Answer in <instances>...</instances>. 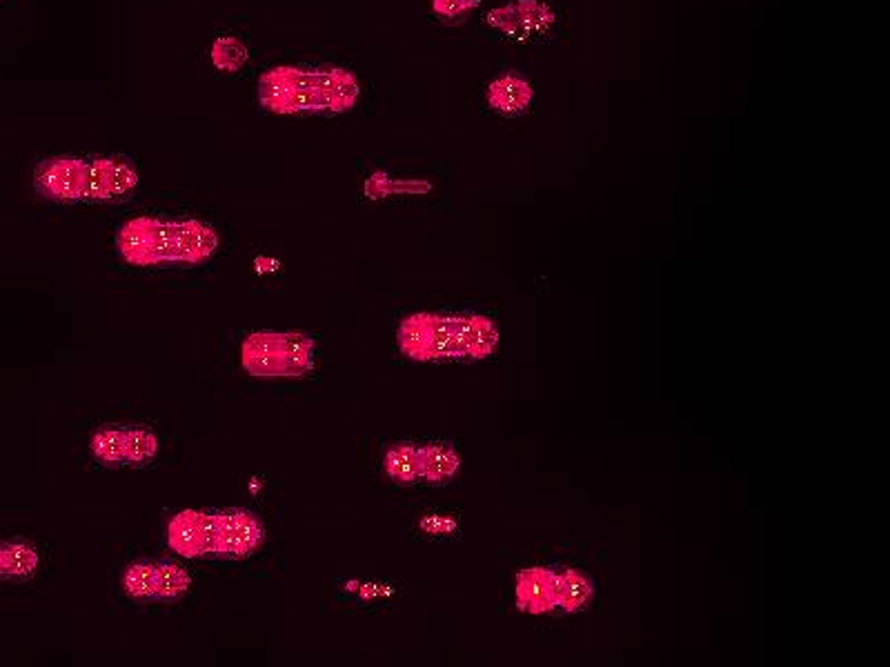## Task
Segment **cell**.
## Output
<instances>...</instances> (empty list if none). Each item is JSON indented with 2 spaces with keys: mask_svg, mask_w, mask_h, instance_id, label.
Wrapping results in <instances>:
<instances>
[{
  "mask_svg": "<svg viewBox=\"0 0 890 667\" xmlns=\"http://www.w3.org/2000/svg\"><path fill=\"white\" fill-rule=\"evenodd\" d=\"M557 23L559 14L548 0H508L483 14V25L503 41L517 45L548 41Z\"/></svg>",
  "mask_w": 890,
  "mask_h": 667,
  "instance_id": "obj_4",
  "label": "cell"
},
{
  "mask_svg": "<svg viewBox=\"0 0 890 667\" xmlns=\"http://www.w3.org/2000/svg\"><path fill=\"white\" fill-rule=\"evenodd\" d=\"M190 587L192 579L190 574L185 572V567L170 559L156 563V601L165 603L181 601L183 596L190 592Z\"/></svg>",
  "mask_w": 890,
  "mask_h": 667,
  "instance_id": "obj_18",
  "label": "cell"
},
{
  "mask_svg": "<svg viewBox=\"0 0 890 667\" xmlns=\"http://www.w3.org/2000/svg\"><path fill=\"white\" fill-rule=\"evenodd\" d=\"M141 183L136 167L132 165L130 158L125 156H112V194L116 198H127Z\"/></svg>",
  "mask_w": 890,
  "mask_h": 667,
  "instance_id": "obj_25",
  "label": "cell"
},
{
  "mask_svg": "<svg viewBox=\"0 0 890 667\" xmlns=\"http://www.w3.org/2000/svg\"><path fill=\"white\" fill-rule=\"evenodd\" d=\"M457 345L461 358H486L499 345V330L486 316H457Z\"/></svg>",
  "mask_w": 890,
  "mask_h": 667,
  "instance_id": "obj_11",
  "label": "cell"
},
{
  "mask_svg": "<svg viewBox=\"0 0 890 667\" xmlns=\"http://www.w3.org/2000/svg\"><path fill=\"white\" fill-rule=\"evenodd\" d=\"M83 201L87 203H110L112 194V156H89L85 158V187Z\"/></svg>",
  "mask_w": 890,
  "mask_h": 667,
  "instance_id": "obj_14",
  "label": "cell"
},
{
  "mask_svg": "<svg viewBox=\"0 0 890 667\" xmlns=\"http://www.w3.org/2000/svg\"><path fill=\"white\" fill-rule=\"evenodd\" d=\"M483 101L492 114L501 118H521L534 103V85L519 69H506L492 78L483 92Z\"/></svg>",
  "mask_w": 890,
  "mask_h": 667,
  "instance_id": "obj_7",
  "label": "cell"
},
{
  "mask_svg": "<svg viewBox=\"0 0 890 667\" xmlns=\"http://www.w3.org/2000/svg\"><path fill=\"white\" fill-rule=\"evenodd\" d=\"M7 579V543L0 541V581Z\"/></svg>",
  "mask_w": 890,
  "mask_h": 667,
  "instance_id": "obj_27",
  "label": "cell"
},
{
  "mask_svg": "<svg viewBox=\"0 0 890 667\" xmlns=\"http://www.w3.org/2000/svg\"><path fill=\"white\" fill-rule=\"evenodd\" d=\"M481 0H430L432 14L445 25H461L477 12Z\"/></svg>",
  "mask_w": 890,
  "mask_h": 667,
  "instance_id": "obj_24",
  "label": "cell"
},
{
  "mask_svg": "<svg viewBox=\"0 0 890 667\" xmlns=\"http://www.w3.org/2000/svg\"><path fill=\"white\" fill-rule=\"evenodd\" d=\"M592 594H595V587L586 579V576L575 572V570H566L563 574H559V585H557V607L566 612H579L592 601Z\"/></svg>",
  "mask_w": 890,
  "mask_h": 667,
  "instance_id": "obj_19",
  "label": "cell"
},
{
  "mask_svg": "<svg viewBox=\"0 0 890 667\" xmlns=\"http://www.w3.org/2000/svg\"><path fill=\"white\" fill-rule=\"evenodd\" d=\"M361 83L345 67L276 65L256 81L261 109L279 116H341L356 107Z\"/></svg>",
  "mask_w": 890,
  "mask_h": 667,
  "instance_id": "obj_1",
  "label": "cell"
},
{
  "mask_svg": "<svg viewBox=\"0 0 890 667\" xmlns=\"http://www.w3.org/2000/svg\"><path fill=\"white\" fill-rule=\"evenodd\" d=\"M123 587L134 601H156V563L134 561L125 570Z\"/></svg>",
  "mask_w": 890,
  "mask_h": 667,
  "instance_id": "obj_21",
  "label": "cell"
},
{
  "mask_svg": "<svg viewBox=\"0 0 890 667\" xmlns=\"http://www.w3.org/2000/svg\"><path fill=\"white\" fill-rule=\"evenodd\" d=\"M89 447H92L94 459L101 461L103 465L125 463V430H121V427H105V430L94 434Z\"/></svg>",
  "mask_w": 890,
  "mask_h": 667,
  "instance_id": "obj_22",
  "label": "cell"
},
{
  "mask_svg": "<svg viewBox=\"0 0 890 667\" xmlns=\"http://www.w3.org/2000/svg\"><path fill=\"white\" fill-rule=\"evenodd\" d=\"M559 574L548 567H528L517 576V601L521 610L546 614L557 607Z\"/></svg>",
  "mask_w": 890,
  "mask_h": 667,
  "instance_id": "obj_9",
  "label": "cell"
},
{
  "mask_svg": "<svg viewBox=\"0 0 890 667\" xmlns=\"http://www.w3.org/2000/svg\"><path fill=\"white\" fill-rule=\"evenodd\" d=\"M38 565H41V556L32 543L23 539L7 543V579L25 583L36 574Z\"/></svg>",
  "mask_w": 890,
  "mask_h": 667,
  "instance_id": "obj_20",
  "label": "cell"
},
{
  "mask_svg": "<svg viewBox=\"0 0 890 667\" xmlns=\"http://www.w3.org/2000/svg\"><path fill=\"white\" fill-rule=\"evenodd\" d=\"M158 438L145 427L125 430V461L132 465H147L156 459Z\"/></svg>",
  "mask_w": 890,
  "mask_h": 667,
  "instance_id": "obj_23",
  "label": "cell"
},
{
  "mask_svg": "<svg viewBox=\"0 0 890 667\" xmlns=\"http://www.w3.org/2000/svg\"><path fill=\"white\" fill-rule=\"evenodd\" d=\"M116 250L125 263L136 267L178 265L176 221L161 216H136L118 230Z\"/></svg>",
  "mask_w": 890,
  "mask_h": 667,
  "instance_id": "obj_3",
  "label": "cell"
},
{
  "mask_svg": "<svg viewBox=\"0 0 890 667\" xmlns=\"http://www.w3.org/2000/svg\"><path fill=\"white\" fill-rule=\"evenodd\" d=\"M247 58H250V49L243 43V38L223 34L216 36L210 47V61L216 72L221 74H236L239 69L245 67Z\"/></svg>",
  "mask_w": 890,
  "mask_h": 667,
  "instance_id": "obj_17",
  "label": "cell"
},
{
  "mask_svg": "<svg viewBox=\"0 0 890 667\" xmlns=\"http://www.w3.org/2000/svg\"><path fill=\"white\" fill-rule=\"evenodd\" d=\"M385 474L397 485H414L421 481V447L410 443L394 445L385 454Z\"/></svg>",
  "mask_w": 890,
  "mask_h": 667,
  "instance_id": "obj_13",
  "label": "cell"
},
{
  "mask_svg": "<svg viewBox=\"0 0 890 667\" xmlns=\"http://www.w3.org/2000/svg\"><path fill=\"white\" fill-rule=\"evenodd\" d=\"M314 338L259 332L241 347L243 370L252 376H305L314 370Z\"/></svg>",
  "mask_w": 890,
  "mask_h": 667,
  "instance_id": "obj_2",
  "label": "cell"
},
{
  "mask_svg": "<svg viewBox=\"0 0 890 667\" xmlns=\"http://www.w3.org/2000/svg\"><path fill=\"white\" fill-rule=\"evenodd\" d=\"M178 230V263L181 265H201L219 250V234L203 221L196 218H181L176 221Z\"/></svg>",
  "mask_w": 890,
  "mask_h": 667,
  "instance_id": "obj_10",
  "label": "cell"
},
{
  "mask_svg": "<svg viewBox=\"0 0 890 667\" xmlns=\"http://www.w3.org/2000/svg\"><path fill=\"white\" fill-rule=\"evenodd\" d=\"M452 358H459L457 316L430 314L428 361H452Z\"/></svg>",
  "mask_w": 890,
  "mask_h": 667,
  "instance_id": "obj_15",
  "label": "cell"
},
{
  "mask_svg": "<svg viewBox=\"0 0 890 667\" xmlns=\"http://www.w3.org/2000/svg\"><path fill=\"white\" fill-rule=\"evenodd\" d=\"M34 187L38 196L56 203L83 201L85 158L52 156L43 158L34 169Z\"/></svg>",
  "mask_w": 890,
  "mask_h": 667,
  "instance_id": "obj_5",
  "label": "cell"
},
{
  "mask_svg": "<svg viewBox=\"0 0 890 667\" xmlns=\"http://www.w3.org/2000/svg\"><path fill=\"white\" fill-rule=\"evenodd\" d=\"M401 352L414 361H428L430 350V314L408 316L399 327Z\"/></svg>",
  "mask_w": 890,
  "mask_h": 667,
  "instance_id": "obj_16",
  "label": "cell"
},
{
  "mask_svg": "<svg viewBox=\"0 0 890 667\" xmlns=\"http://www.w3.org/2000/svg\"><path fill=\"white\" fill-rule=\"evenodd\" d=\"M459 454L448 445H428L421 447V481L430 485H443L454 479L459 472Z\"/></svg>",
  "mask_w": 890,
  "mask_h": 667,
  "instance_id": "obj_12",
  "label": "cell"
},
{
  "mask_svg": "<svg viewBox=\"0 0 890 667\" xmlns=\"http://www.w3.org/2000/svg\"><path fill=\"white\" fill-rule=\"evenodd\" d=\"M421 530L428 532V534H450V532L457 530V523H454L452 519H448V516L430 514V516H425V519L421 521Z\"/></svg>",
  "mask_w": 890,
  "mask_h": 667,
  "instance_id": "obj_26",
  "label": "cell"
},
{
  "mask_svg": "<svg viewBox=\"0 0 890 667\" xmlns=\"http://www.w3.org/2000/svg\"><path fill=\"white\" fill-rule=\"evenodd\" d=\"M167 541L174 552L183 556L214 554L216 545V519L214 514L187 510L176 514L167 527Z\"/></svg>",
  "mask_w": 890,
  "mask_h": 667,
  "instance_id": "obj_8",
  "label": "cell"
},
{
  "mask_svg": "<svg viewBox=\"0 0 890 667\" xmlns=\"http://www.w3.org/2000/svg\"><path fill=\"white\" fill-rule=\"evenodd\" d=\"M216 545L214 554L225 559H247L263 545L265 530L254 514L245 510H223L214 514Z\"/></svg>",
  "mask_w": 890,
  "mask_h": 667,
  "instance_id": "obj_6",
  "label": "cell"
}]
</instances>
